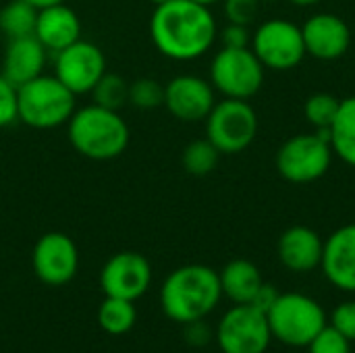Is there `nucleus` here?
Listing matches in <instances>:
<instances>
[{
	"label": "nucleus",
	"instance_id": "f257e3e1",
	"mask_svg": "<svg viewBox=\"0 0 355 353\" xmlns=\"http://www.w3.org/2000/svg\"><path fill=\"white\" fill-rule=\"evenodd\" d=\"M150 37L156 50L179 62L204 56L216 40V21L210 6L193 0L156 4L150 19Z\"/></svg>",
	"mask_w": 355,
	"mask_h": 353
},
{
	"label": "nucleus",
	"instance_id": "f03ea898",
	"mask_svg": "<svg viewBox=\"0 0 355 353\" xmlns=\"http://www.w3.org/2000/svg\"><path fill=\"white\" fill-rule=\"evenodd\" d=\"M223 300L218 273L206 264L175 268L160 287V308L177 325H189L210 316Z\"/></svg>",
	"mask_w": 355,
	"mask_h": 353
},
{
	"label": "nucleus",
	"instance_id": "7ed1b4c3",
	"mask_svg": "<svg viewBox=\"0 0 355 353\" xmlns=\"http://www.w3.org/2000/svg\"><path fill=\"white\" fill-rule=\"evenodd\" d=\"M67 135L77 154L100 162L119 158L131 139L129 125L119 110L102 108L98 104H87L79 110L75 108L67 123Z\"/></svg>",
	"mask_w": 355,
	"mask_h": 353
},
{
	"label": "nucleus",
	"instance_id": "20e7f679",
	"mask_svg": "<svg viewBox=\"0 0 355 353\" xmlns=\"http://www.w3.org/2000/svg\"><path fill=\"white\" fill-rule=\"evenodd\" d=\"M75 94L54 75H40L17 87L19 121L31 129H56L75 112Z\"/></svg>",
	"mask_w": 355,
	"mask_h": 353
},
{
	"label": "nucleus",
	"instance_id": "39448f33",
	"mask_svg": "<svg viewBox=\"0 0 355 353\" xmlns=\"http://www.w3.org/2000/svg\"><path fill=\"white\" fill-rule=\"evenodd\" d=\"M272 339L285 347L304 350L329 325L324 308L310 295L300 291L281 293L266 312Z\"/></svg>",
	"mask_w": 355,
	"mask_h": 353
},
{
	"label": "nucleus",
	"instance_id": "423d86ee",
	"mask_svg": "<svg viewBox=\"0 0 355 353\" xmlns=\"http://www.w3.org/2000/svg\"><path fill=\"white\" fill-rule=\"evenodd\" d=\"M214 341L223 353H266L272 333L264 312L252 304H233L220 316Z\"/></svg>",
	"mask_w": 355,
	"mask_h": 353
},
{
	"label": "nucleus",
	"instance_id": "0eeeda50",
	"mask_svg": "<svg viewBox=\"0 0 355 353\" xmlns=\"http://www.w3.org/2000/svg\"><path fill=\"white\" fill-rule=\"evenodd\" d=\"M258 133V114L248 100L225 98L206 117V137L220 154L243 152Z\"/></svg>",
	"mask_w": 355,
	"mask_h": 353
},
{
	"label": "nucleus",
	"instance_id": "6e6552de",
	"mask_svg": "<svg viewBox=\"0 0 355 353\" xmlns=\"http://www.w3.org/2000/svg\"><path fill=\"white\" fill-rule=\"evenodd\" d=\"M264 81V64L252 48H223L210 64V83L225 98L248 100L256 96Z\"/></svg>",
	"mask_w": 355,
	"mask_h": 353
},
{
	"label": "nucleus",
	"instance_id": "1a4fd4ad",
	"mask_svg": "<svg viewBox=\"0 0 355 353\" xmlns=\"http://www.w3.org/2000/svg\"><path fill=\"white\" fill-rule=\"evenodd\" d=\"M333 160V148L316 133L295 135L287 139L277 154V169L291 183H310L320 179Z\"/></svg>",
	"mask_w": 355,
	"mask_h": 353
},
{
	"label": "nucleus",
	"instance_id": "9d476101",
	"mask_svg": "<svg viewBox=\"0 0 355 353\" xmlns=\"http://www.w3.org/2000/svg\"><path fill=\"white\" fill-rule=\"evenodd\" d=\"M252 50L264 67L277 71L297 67L308 54L302 29L285 19L262 23L252 37Z\"/></svg>",
	"mask_w": 355,
	"mask_h": 353
},
{
	"label": "nucleus",
	"instance_id": "9b49d317",
	"mask_svg": "<svg viewBox=\"0 0 355 353\" xmlns=\"http://www.w3.org/2000/svg\"><path fill=\"white\" fill-rule=\"evenodd\" d=\"M106 75V58L100 46L87 40L62 48L54 54V77L75 96L92 94L96 83Z\"/></svg>",
	"mask_w": 355,
	"mask_h": 353
},
{
	"label": "nucleus",
	"instance_id": "f8f14e48",
	"mask_svg": "<svg viewBox=\"0 0 355 353\" xmlns=\"http://www.w3.org/2000/svg\"><path fill=\"white\" fill-rule=\"evenodd\" d=\"M31 266L44 285L62 287L71 283L79 270V250L67 233H46L33 246Z\"/></svg>",
	"mask_w": 355,
	"mask_h": 353
},
{
	"label": "nucleus",
	"instance_id": "ddd939ff",
	"mask_svg": "<svg viewBox=\"0 0 355 353\" xmlns=\"http://www.w3.org/2000/svg\"><path fill=\"white\" fill-rule=\"evenodd\" d=\"M152 285V264L144 254L119 252L100 270V287L108 298L137 302Z\"/></svg>",
	"mask_w": 355,
	"mask_h": 353
},
{
	"label": "nucleus",
	"instance_id": "4468645a",
	"mask_svg": "<svg viewBox=\"0 0 355 353\" xmlns=\"http://www.w3.org/2000/svg\"><path fill=\"white\" fill-rule=\"evenodd\" d=\"M214 104L212 83L198 75H177L164 85V106L183 123L206 121Z\"/></svg>",
	"mask_w": 355,
	"mask_h": 353
},
{
	"label": "nucleus",
	"instance_id": "2eb2a0df",
	"mask_svg": "<svg viewBox=\"0 0 355 353\" xmlns=\"http://www.w3.org/2000/svg\"><path fill=\"white\" fill-rule=\"evenodd\" d=\"M302 35L306 52L320 60L341 58L352 42L347 23L333 12H320L310 17L302 27Z\"/></svg>",
	"mask_w": 355,
	"mask_h": 353
},
{
	"label": "nucleus",
	"instance_id": "dca6fc26",
	"mask_svg": "<svg viewBox=\"0 0 355 353\" xmlns=\"http://www.w3.org/2000/svg\"><path fill=\"white\" fill-rule=\"evenodd\" d=\"M320 268L333 287L355 293V225L337 229L324 241Z\"/></svg>",
	"mask_w": 355,
	"mask_h": 353
},
{
	"label": "nucleus",
	"instance_id": "f3484780",
	"mask_svg": "<svg viewBox=\"0 0 355 353\" xmlns=\"http://www.w3.org/2000/svg\"><path fill=\"white\" fill-rule=\"evenodd\" d=\"M279 260L291 273H312L322 262L324 241L310 227H289L279 239Z\"/></svg>",
	"mask_w": 355,
	"mask_h": 353
},
{
	"label": "nucleus",
	"instance_id": "a211bd4d",
	"mask_svg": "<svg viewBox=\"0 0 355 353\" xmlns=\"http://www.w3.org/2000/svg\"><path fill=\"white\" fill-rule=\"evenodd\" d=\"M33 35L48 52L56 54L62 48L81 40V19L71 6H67V2L42 8L37 10Z\"/></svg>",
	"mask_w": 355,
	"mask_h": 353
},
{
	"label": "nucleus",
	"instance_id": "6ab92c4d",
	"mask_svg": "<svg viewBox=\"0 0 355 353\" xmlns=\"http://www.w3.org/2000/svg\"><path fill=\"white\" fill-rule=\"evenodd\" d=\"M48 60V50L35 35L15 37L8 40L4 60H2V75L12 85H23L44 73Z\"/></svg>",
	"mask_w": 355,
	"mask_h": 353
},
{
	"label": "nucleus",
	"instance_id": "aec40b11",
	"mask_svg": "<svg viewBox=\"0 0 355 353\" xmlns=\"http://www.w3.org/2000/svg\"><path fill=\"white\" fill-rule=\"evenodd\" d=\"M218 279H220L223 295L233 304H252V300L256 298L258 289L264 283L258 266L243 258L231 260L218 273Z\"/></svg>",
	"mask_w": 355,
	"mask_h": 353
},
{
	"label": "nucleus",
	"instance_id": "412c9836",
	"mask_svg": "<svg viewBox=\"0 0 355 353\" xmlns=\"http://www.w3.org/2000/svg\"><path fill=\"white\" fill-rule=\"evenodd\" d=\"M331 148L343 162L355 166V96L341 100L331 125Z\"/></svg>",
	"mask_w": 355,
	"mask_h": 353
},
{
	"label": "nucleus",
	"instance_id": "4be33fe9",
	"mask_svg": "<svg viewBox=\"0 0 355 353\" xmlns=\"http://www.w3.org/2000/svg\"><path fill=\"white\" fill-rule=\"evenodd\" d=\"M135 320H137L135 302L104 295V302L98 308V325L104 333L114 337L125 335L135 327Z\"/></svg>",
	"mask_w": 355,
	"mask_h": 353
},
{
	"label": "nucleus",
	"instance_id": "5701e85b",
	"mask_svg": "<svg viewBox=\"0 0 355 353\" xmlns=\"http://www.w3.org/2000/svg\"><path fill=\"white\" fill-rule=\"evenodd\" d=\"M35 23H37V8H33L25 0H8L0 8V31L8 40L33 35Z\"/></svg>",
	"mask_w": 355,
	"mask_h": 353
},
{
	"label": "nucleus",
	"instance_id": "b1692460",
	"mask_svg": "<svg viewBox=\"0 0 355 353\" xmlns=\"http://www.w3.org/2000/svg\"><path fill=\"white\" fill-rule=\"evenodd\" d=\"M218 158L220 152L208 137L196 139L183 150V169L193 177H206L216 169Z\"/></svg>",
	"mask_w": 355,
	"mask_h": 353
},
{
	"label": "nucleus",
	"instance_id": "393cba45",
	"mask_svg": "<svg viewBox=\"0 0 355 353\" xmlns=\"http://www.w3.org/2000/svg\"><path fill=\"white\" fill-rule=\"evenodd\" d=\"M92 98H94V104L102 108L121 110L129 102V83L121 75L106 71V75L92 89Z\"/></svg>",
	"mask_w": 355,
	"mask_h": 353
},
{
	"label": "nucleus",
	"instance_id": "a878e982",
	"mask_svg": "<svg viewBox=\"0 0 355 353\" xmlns=\"http://www.w3.org/2000/svg\"><path fill=\"white\" fill-rule=\"evenodd\" d=\"M129 104L139 110H154L164 106V85L150 77L135 79L129 83Z\"/></svg>",
	"mask_w": 355,
	"mask_h": 353
},
{
	"label": "nucleus",
	"instance_id": "bb28decb",
	"mask_svg": "<svg viewBox=\"0 0 355 353\" xmlns=\"http://www.w3.org/2000/svg\"><path fill=\"white\" fill-rule=\"evenodd\" d=\"M339 106H341V100H337L335 96L331 94H314L306 100V117L308 121L316 127V129H322V127H329L335 123V117L339 112Z\"/></svg>",
	"mask_w": 355,
	"mask_h": 353
},
{
	"label": "nucleus",
	"instance_id": "cd10ccee",
	"mask_svg": "<svg viewBox=\"0 0 355 353\" xmlns=\"http://www.w3.org/2000/svg\"><path fill=\"white\" fill-rule=\"evenodd\" d=\"M306 350L308 353H352V341L345 339L337 329L327 325Z\"/></svg>",
	"mask_w": 355,
	"mask_h": 353
},
{
	"label": "nucleus",
	"instance_id": "c85d7f7f",
	"mask_svg": "<svg viewBox=\"0 0 355 353\" xmlns=\"http://www.w3.org/2000/svg\"><path fill=\"white\" fill-rule=\"evenodd\" d=\"M19 121L17 114V85L0 73V129Z\"/></svg>",
	"mask_w": 355,
	"mask_h": 353
},
{
	"label": "nucleus",
	"instance_id": "c756f323",
	"mask_svg": "<svg viewBox=\"0 0 355 353\" xmlns=\"http://www.w3.org/2000/svg\"><path fill=\"white\" fill-rule=\"evenodd\" d=\"M329 325L333 329H337L345 339H349L352 343L355 341V302H341L339 306L333 308L331 316H329Z\"/></svg>",
	"mask_w": 355,
	"mask_h": 353
},
{
	"label": "nucleus",
	"instance_id": "7c9ffc66",
	"mask_svg": "<svg viewBox=\"0 0 355 353\" xmlns=\"http://www.w3.org/2000/svg\"><path fill=\"white\" fill-rule=\"evenodd\" d=\"M260 12V0H225V15L229 23L250 25Z\"/></svg>",
	"mask_w": 355,
	"mask_h": 353
},
{
	"label": "nucleus",
	"instance_id": "2f4dec72",
	"mask_svg": "<svg viewBox=\"0 0 355 353\" xmlns=\"http://www.w3.org/2000/svg\"><path fill=\"white\" fill-rule=\"evenodd\" d=\"M220 40H223V48H250L252 42L248 25H237V23H229L220 31Z\"/></svg>",
	"mask_w": 355,
	"mask_h": 353
},
{
	"label": "nucleus",
	"instance_id": "473e14b6",
	"mask_svg": "<svg viewBox=\"0 0 355 353\" xmlns=\"http://www.w3.org/2000/svg\"><path fill=\"white\" fill-rule=\"evenodd\" d=\"M183 337L191 347H206L212 341L214 333L204 320H196V322L183 325Z\"/></svg>",
	"mask_w": 355,
	"mask_h": 353
},
{
	"label": "nucleus",
	"instance_id": "72a5a7b5",
	"mask_svg": "<svg viewBox=\"0 0 355 353\" xmlns=\"http://www.w3.org/2000/svg\"><path fill=\"white\" fill-rule=\"evenodd\" d=\"M279 295H281V293L277 291V287H275V285H270V283H262V287L258 289L256 298L252 300V306L266 314V312L275 306V302H277V298H279Z\"/></svg>",
	"mask_w": 355,
	"mask_h": 353
},
{
	"label": "nucleus",
	"instance_id": "f704fd0d",
	"mask_svg": "<svg viewBox=\"0 0 355 353\" xmlns=\"http://www.w3.org/2000/svg\"><path fill=\"white\" fill-rule=\"evenodd\" d=\"M27 4H31L33 8L42 10V8H48V6H54V4H62L67 0H25Z\"/></svg>",
	"mask_w": 355,
	"mask_h": 353
},
{
	"label": "nucleus",
	"instance_id": "c9c22d12",
	"mask_svg": "<svg viewBox=\"0 0 355 353\" xmlns=\"http://www.w3.org/2000/svg\"><path fill=\"white\" fill-rule=\"evenodd\" d=\"M293 4H297V6H310V4H316V2H320V0H291Z\"/></svg>",
	"mask_w": 355,
	"mask_h": 353
},
{
	"label": "nucleus",
	"instance_id": "e433bc0d",
	"mask_svg": "<svg viewBox=\"0 0 355 353\" xmlns=\"http://www.w3.org/2000/svg\"><path fill=\"white\" fill-rule=\"evenodd\" d=\"M193 2L204 4V6H212V4H214V2H218V0H193Z\"/></svg>",
	"mask_w": 355,
	"mask_h": 353
},
{
	"label": "nucleus",
	"instance_id": "4c0bfd02",
	"mask_svg": "<svg viewBox=\"0 0 355 353\" xmlns=\"http://www.w3.org/2000/svg\"><path fill=\"white\" fill-rule=\"evenodd\" d=\"M150 2H154V4H162V2H166V0H150Z\"/></svg>",
	"mask_w": 355,
	"mask_h": 353
},
{
	"label": "nucleus",
	"instance_id": "58836bf2",
	"mask_svg": "<svg viewBox=\"0 0 355 353\" xmlns=\"http://www.w3.org/2000/svg\"><path fill=\"white\" fill-rule=\"evenodd\" d=\"M260 2H272V0H260Z\"/></svg>",
	"mask_w": 355,
	"mask_h": 353
}]
</instances>
